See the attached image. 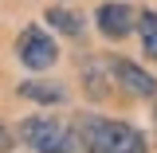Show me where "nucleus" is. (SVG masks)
<instances>
[{"mask_svg": "<svg viewBox=\"0 0 157 153\" xmlns=\"http://www.w3.org/2000/svg\"><path fill=\"white\" fill-rule=\"evenodd\" d=\"M137 36H141V51H145V59H153L157 63V12L153 8H145V12H137Z\"/></svg>", "mask_w": 157, "mask_h": 153, "instance_id": "9", "label": "nucleus"}, {"mask_svg": "<svg viewBox=\"0 0 157 153\" xmlns=\"http://www.w3.org/2000/svg\"><path fill=\"white\" fill-rule=\"evenodd\" d=\"M16 59L28 67V71H47V67H55L59 63V43L51 39L47 28H39V24H28L16 39Z\"/></svg>", "mask_w": 157, "mask_h": 153, "instance_id": "3", "label": "nucleus"}, {"mask_svg": "<svg viewBox=\"0 0 157 153\" xmlns=\"http://www.w3.org/2000/svg\"><path fill=\"white\" fill-rule=\"evenodd\" d=\"M16 94L28 98V102L59 106V102H67V86H63V82H47V78H28V82H20V86H16Z\"/></svg>", "mask_w": 157, "mask_h": 153, "instance_id": "6", "label": "nucleus"}, {"mask_svg": "<svg viewBox=\"0 0 157 153\" xmlns=\"http://www.w3.org/2000/svg\"><path fill=\"white\" fill-rule=\"evenodd\" d=\"M82 82H86V94L90 98H106L110 94V63H106V55H86Z\"/></svg>", "mask_w": 157, "mask_h": 153, "instance_id": "7", "label": "nucleus"}, {"mask_svg": "<svg viewBox=\"0 0 157 153\" xmlns=\"http://www.w3.org/2000/svg\"><path fill=\"white\" fill-rule=\"evenodd\" d=\"M8 149H12V130L0 122V153H8Z\"/></svg>", "mask_w": 157, "mask_h": 153, "instance_id": "10", "label": "nucleus"}, {"mask_svg": "<svg viewBox=\"0 0 157 153\" xmlns=\"http://www.w3.org/2000/svg\"><path fill=\"white\" fill-rule=\"evenodd\" d=\"M106 63H110V78L118 82V90H126V94H134V98H157V78L149 71H141L134 59L106 55Z\"/></svg>", "mask_w": 157, "mask_h": 153, "instance_id": "4", "label": "nucleus"}, {"mask_svg": "<svg viewBox=\"0 0 157 153\" xmlns=\"http://www.w3.org/2000/svg\"><path fill=\"white\" fill-rule=\"evenodd\" d=\"M134 24H137V8H130V4H102L94 12V28L102 32L106 39H126L130 32H134Z\"/></svg>", "mask_w": 157, "mask_h": 153, "instance_id": "5", "label": "nucleus"}, {"mask_svg": "<svg viewBox=\"0 0 157 153\" xmlns=\"http://www.w3.org/2000/svg\"><path fill=\"white\" fill-rule=\"evenodd\" d=\"M20 141L36 153H78L75 126L55 114H32L20 122Z\"/></svg>", "mask_w": 157, "mask_h": 153, "instance_id": "2", "label": "nucleus"}, {"mask_svg": "<svg viewBox=\"0 0 157 153\" xmlns=\"http://www.w3.org/2000/svg\"><path fill=\"white\" fill-rule=\"evenodd\" d=\"M71 126H75V137H78L82 153H149L145 134L134 130L130 122L102 118V114H78Z\"/></svg>", "mask_w": 157, "mask_h": 153, "instance_id": "1", "label": "nucleus"}, {"mask_svg": "<svg viewBox=\"0 0 157 153\" xmlns=\"http://www.w3.org/2000/svg\"><path fill=\"white\" fill-rule=\"evenodd\" d=\"M43 20H47V28H59L63 36H82V12H71V8H47L43 12Z\"/></svg>", "mask_w": 157, "mask_h": 153, "instance_id": "8", "label": "nucleus"}]
</instances>
